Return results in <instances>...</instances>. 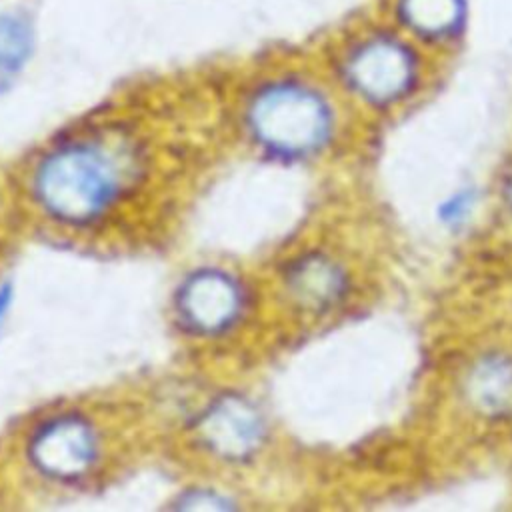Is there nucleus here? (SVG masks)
I'll return each instance as SVG.
<instances>
[{
    "label": "nucleus",
    "instance_id": "2",
    "mask_svg": "<svg viewBox=\"0 0 512 512\" xmlns=\"http://www.w3.org/2000/svg\"><path fill=\"white\" fill-rule=\"evenodd\" d=\"M250 146L282 162H304L324 154L336 136V112L312 84L282 78L256 88L242 110Z\"/></svg>",
    "mask_w": 512,
    "mask_h": 512
},
{
    "label": "nucleus",
    "instance_id": "8",
    "mask_svg": "<svg viewBox=\"0 0 512 512\" xmlns=\"http://www.w3.org/2000/svg\"><path fill=\"white\" fill-rule=\"evenodd\" d=\"M462 396L468 408L486 420L512 418V354L486 352L478 356L462 380Z\"/></svg>",
    "mask_w": 512,
    "mask_h": 512
},
{
    "label": "nucleus",
    "instance_id": "11",
    "mask_svg": "<svg viewBox=\"0 0 512 512\" xmlns=\"http://www.w3.org/2000/svg\"><path fill=\"white\" fill-rule=\"evenodd\" d=\"M504 198H506V204L512 212V172L506 176V182H504Z\"/></svg>",
    "mask_w": 512,
    "mask_h": 512
},
{
    "label": "nucleus",
    "instance_id": "1",
    "mask_svg": "<svg viewBox=\"0 0 512 512\" xmlns=\"http://www.w3.org/2000/svg\"><path fill=\"white\" fill-rule=\"evenodd\" d=\"M148 138L122 124L78 128L28 164V206L62 232L90 234L118 224L140 204L154 174Z\"/></svg>",
    "mask_w": 512,
    "mask_h": 512
},
{
    "label": "nucleus",
    "instance_id": "9",
    "mask_svg": "<svg viewBox=\"0 0 512 512\" xmlns=\"http://www.w3.org/2000/svg\"><path fill=\"white\" fill-rule=\"evenodd\" d=\"M398 18L416 36L438 42L456 36L464 22V0H398Z\"/></svg>",
    "mask_w": 512,
    "mask_h": 512
},
{
    "label": "nucleus",
    "instance_id": "12",
    "mask_svg": "<svg viewBox=\"0 0 512 512\" xmlns=\"http://www.w3.org/2000/svg\"><path fill=\"white\" fill-rule=\"evenodd\" d=\"M6 304H8V298H6V294L2 292V294H0V316H2L4 308H6Z\"/></svg>",
    "mask_w": 512,
    "mask_h": 512
},
{
    "label": "nucleus",
    "instance_id": "3",
    "mask_svg": "<svg viewBox=\"0 0 512 512\" xmlns=\"http://www.w3.org/2000/svg\"><path fill=\"white\" fill-rule=\"evenodd\" d=\"M110 454V438L96 416L64 408L42 416L24 438L28 468L54 486H82L94 480Z\"/></svg>",
    "mask_w": 512,
    "mask_h": 512
},
{
    "label": "nucleus",
    "instance_id": "5",
    "mask_svg": "<svg viewBox=\"0 0 512 512\" xmlns=\"http://www.w3.org/2000/svg\"><path fill=\"white\" fill-rule=\"evenodd\" d=\"M270 428L260 406L244 394L212 398L192 420V446L220 466L252 464L268 444Z\"/></svg>",
    "mask_w": 512,
    "mask_h": 512
},
{
    "label": "nucleus",
    "instance_id": "4",
    "mask_svg": "<svg viewBox=\"0 0 512 512\" xmlns=\"http://www.w3.org/2000/svg\"><path fill=\"white\" fill-rule=\"evenodd\" d=\"M248 282L228 268L202 266L174 290L172 316L182 334L198 342H220L236 334L252 314Z\"/></svg>",
    "mask_w": 512,
    "mask_h": 512
},
{
    "label": "nucleus",
    "instance_id": "7",
    "mask_svg": "<svg viewBox=\"0 0 512 512\" xmlns=\"http://www.w3.org/2000/svg\"><path fill=\"white\" fill-rule=\"evenodd\" d=\"M346 264L328 250L308 248L290 256L278 274L280 298L300 316L334 312L350 292Z\"/></svg>",
    "mask_w": 512,
    "mask_h": 512
},
{
    "label": "nucleus",
    "instance_id": "6",
    "mask_svg": "<svg viewBox=\"0 0 512 512\" xmlns=\"http://www.w3.org/2000/svg\"><path fill=\"white\" fill-rule=\"evenodd\" d=\"M348 88L372 106H392L410 96L420 76L416 52L392 34H372L356 42L344 58Z\"/></svg>",
    "mask_w": 512,
    "mask_h": 512
},
{
    "label": "nucleus",
    "instance_id": "10",
    "mask_svg": "<svg viewBox=\"0 0 512 512\" xmlns=\"http://www.w3.org/2000/svg\"><path fill=\"white\" fill-rule=\"evenodd\" d=\"M32 50V28L18 14L0 16V92H4L22 70Z\"/></svg>",
    "mask_w": 512,
    "mask_h": 512
}]
</instances>
